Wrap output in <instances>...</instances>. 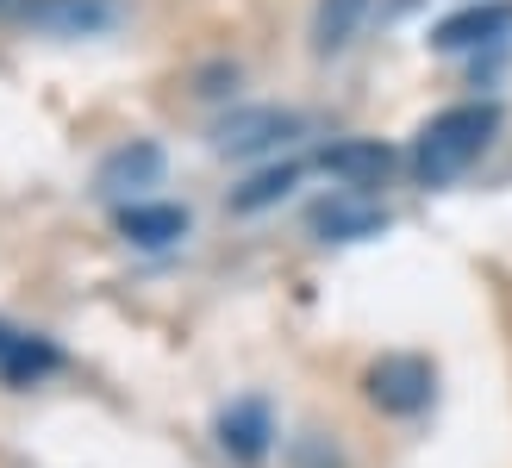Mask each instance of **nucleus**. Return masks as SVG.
Returning a JSON list of instances; mask_svg holds the SVG:
<instances>
[{"mask_svg":"<svg viewBox=\"0 0 512 468\" xmlns=\"http://www.w3.org/2000/svg\"><path fill=\"white\" fill-rule=\"evenodd\" d=\"M494 132H500L494 100H463V107L431 113L413 138V175L425 188H450V181H463L481 163V150L494 144Z\"/></svg>","mask_w":512,"mask_h":468,"instance_id":"nucleus-1","label":"nucleus"},{"mask_svg":"<svg viewBox=\"0 0 512 468\" xmlns=\"http://www.w3.org/2000/svg\"><path fill=\"white\" fill-rule=\"evenodd\" d=\"M363 387H369V400H375L381 412L413 419V412H425L431 394H438V369H431L425 356H381Z\"/></svg>","mask_w":512,"mask_h":468,"instance_id":"nucleus-2","label":"nucleus"},{"mask_svg":"<svg viewBox=\"0 0 512 468\" xmlns=\"http://www.w3.org/2000/svg\"><path fill=\"white\" fill-rule=\"evenodd\" d=\"M512 38V0H469L431 25V50H488Z\"/></svg>","mask_w":512,"mask_h":468,"instance_id":"nucleus-3","label":"nucleus"},{"mask_svg":"<svg viewBox=\"0 0 512 468\" xmlns=\"http://www.w3.org/2000/svg\"><path fill=\"white\" fill-rule=\"evenodd\" d=\"M294 132H300V119L281 113V107H238L232 119L213 125V150H219V156H256V150L288 144Z\"/></svg>","mask_w":512,"mask_h":468,"instance_id":"nucleus-4","label":"nucleus"},{"mask_svg":"<svg viewBox=\"0 0 512 468\" xmlns=\"http://www.w3.org/2000/svg\"><path fill=\"white\" fill-rule=\"evenodd\" d=\"M119 19V0H25L19 25H32L44 38H94Z\"/></svg>","mask_w":512,"mask_h":468,"instance_id":"nucleus-5","label":"nucleus"},{"mask_svg":"<svg viewBox=\"0 0 512 468\" xmlns=\"http://www.w3.org/2000/svg\"><path fill=\"white\" fill-rule=\"evenodd\" d=\"M269 437H275V425H269V406L263 400H238V406H225L219 412V444H225V456L232 462H263L269 456Z\"/></svg>","mask_w":512,"mask_h":468,"instance_id":"nucleus-6","label":"nucleus"},{"mask_svg":"<svg viewBox=\"0 0 512 468\" xmlns=\"http://www.w3.org/2000/svg\"><path fill=\"white\" fill-rule=\"evenodd\" d=\"M388 225V213L381 206L363 200V188H344V194H331L313 206V231H325L331 244H350V238H369V231Z\"/></svg>","mask_w":512,"mask_h":468,"instance_id":"nucleus-7","label":"nucleus"},{"mask_svg":"<svg viewBox=\"0 0 512 468\" xmlns=\"http://www.w3.org/2000/svg\"><path fill=\"white\" fill-rule=\"evenodd\" d=\"M319 169L338 175L344 188H381V181H388V169H394V150L375 144V138H350V144H338V150H325Z\"/></svg>","mask_w":512,"mask_h":468,"instance_id":"nucleus-8","label":"nucleus"},{"mask_svg":"<svg viewBox=\"0 0 512 468\" xmlns=\"http://www.w3.org/2000/svg\"><path fill=\"white\" fill-rule=\"evenodd\" d=\"M119 231L144 250H163L175 238H188V213L169 200H132V206H119Z\"/></svg>","mask_w":512,"mask_h":468,"instance_id":"nucleus-9","label":"nucleus"},{"mask_svg":"<svg viewBox=\"0 0 512 468\" xmlns=\"http://www.w3.org/2000/svg\"><path fill=\"white\" fill-rule=\"evenodd\" d=\"M163 175V150L157 144H125L100 163V194H132V188H150Z\"/></svg>","mask_w":512,"mask_h":468,"instance_id":"nucleus-10","label":"nucleus"},{"mask_svg":"<svg viewBox=\"0 0 512 468\" xmlns=\"http://www.w3.org/2000/svg\"><path fill=\"white\" fill-rule=\"evenodd\" d=\"M363 13H369V0H319V13H313V50L319 57L344 50L356 38V25H363Z\"/></svg>","mask_w":512,"mask_h":468,"instance_id":"nucleus-11","label":"nucleus"},{"mask_svg":"<svg viewBox=\"0 0 512 468\" xmlns=\"http://www.w3.org/2000/svg\"><path fill=\"white\" fill-rule=\"evenodd\" d=\"M57 362H63V356L50 350L44 337H25V331H19V344L7 350V362H0V381H7V387H32L38 375L57 369Z\"/></svg>","mask_w":512,"mask_h":468,"instance_id":"nucleus-12","label":"nucleus"},{"mask_svg":"<svg viewBox=\"0 0 512 468\" xmlns=\"http://www.w3.org/2000/svg\"><path fill=\"white\" fill-rule=\"evenodd\" d=\"M300 175H306V163H281V169H263V175H250L244 188L232 194V213H263V206H275V200L288 194Z\"/></svg>","mask_w":512,"mask_h":468,"instance_id":"nucleus-13","label":"nucleus"},{"mask_svg":"<svg viewBox=\"0 0 512 468\" xmlns=\"http://www.w3.org/2000/svg\"><path fill=\"white\" fill-rule=\"evenodd\" d=\"M19 344V331H7V325H0V362H7V350Z\"/></svg>","mask_w":512,"mask_h":468,"instance_id":"nucleus-14","label":"nucleus"},{"mask_svg":"<svg viewBox=\"0 0 512 468\" xmlns=\"http://www.w3.org/2000/svg\"><path fill=\"white\" fill-rule=\"evenodd\" d=\"M25 13V0H0V19H19Z\"/></svg>","mask_w":512,"mask_h":468,"instance_id":"nucleus-15","label":"nucleus"}]
</instances>
